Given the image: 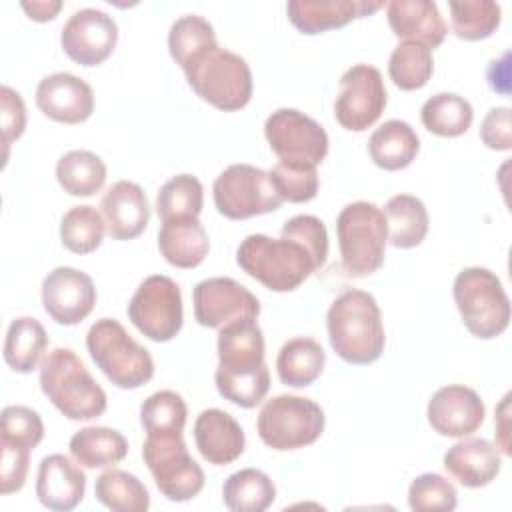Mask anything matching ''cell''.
<instances>
[{"instance_id":"1","label":"cell","mask_w":512,"mask_h":512,"mask_svg":"<svg viewBox=\"0 0 512 512\" xmlns=\"http://www.w3.org/2000/svg\"><path fill=\"white\" fill-rule=\"evenodd\" d=\"M222 398L240 406H258L270 388L264 362V334L256 320H238L218 332V368L214 374Z\"/></svg>"},{"instance_id":"2","label":"cell","mask_w":512,"mask_h":512,"mask_svg":"<svg viewBox=\"0 0 512 512\" xmlns=\"http://www.w3.org/2000/svg\"><path fill=\"white\" fill-rule=\"evenodd\" d=\"M330 346L348 364L376 362L386 344L380 308L372 294L346 290L330 304L326 314Z\"/></svg>"},{"instance_id":"3","label":"cell","mask_w":512,"mask_h":512,"mask_svg":"<svg viewBox=\"0 0 512 512\" xmlns=\"http://www.w3.org/2000/svg\"><path fill=\"white\" fill-rule=\"evenodd\" d=\"M40 388L68 420H92L106 410V392L72 348H54L40 362Z\"/></svg>"},{"instance_id":"4","label":"cell","mask_w":512,"mask_h":512,"mask_svg":"<svg viewBox=\"0 0 512 512\" xmlns=\"http://www.w3.org/2000/svg\"><path fill=\"white\" fill-rule=\"evenodd\" d=\"M236 262L250 278L272 292H292L316 272L310 252L300 242L286 236H246L236 250Z\"/></svg>"},{"instance_id":"5","label":"cell","mask_w":512,"mask_h":512,"mask_svg":"<svg viewBox=\"0 0 512 512\" xmlns=\"http://www.w3.org/2000/svg\"><path fill=\"white\" fill-rule=\"evenodd\" d=\"M182 70L192 90L218 110H240L252 98L254 86L248 62L218 44L194 56Z\"/></svg>"},{"instance_id":"6","label":"cell","mask_w":512,"mask_h":512,"mask_svg":"<svg viewBox=\"0 0 512 512\" xmlns=\"http://www.w3.org/2000/svg\"><path fill=\"white\" fill-rule=\"evenodd\" d=\"M342 270L352 278L374 274L384 262L388 224L382 208L358 200L344 206L336 218Z\"/></svg>"},{"instance_id":"7","label":"cell","mask_w":512,"mask_h":512,"mask_svg":"<svg viewBox=\"0 0 512 512\" xmlns=\"http://www.w3.org/2000/svg\"><path fill=\"white\" fill-rule=\"evenodd\" d=\"M86 348L94 364L118 388L134 390L154 376L150 352L114 318H100L90 326Z\"/></svg>"},{"instance_id":"8","label":"cell","mask_w":512,"mask_h":512,"mask_svg":"<svg viewBox=\"0 0 512 512\" xmlns=\"http://www.w3.org/2000/svg\"><path fill=\"white\" fill-rule=\"evenodd\" d=\"M454 302L464 326L476 338L500 336L510 324V298L500 278L480 266H470L454 278Z\"/></svg>"},{"instance_id":"9","label":"cell","mask_w":512,"mask_h":512,"mask_svg":"<svg viewBox=\"0 0 512 512\" xmlns=\"http://www.w3.org/2000/svg\"><path fill=\"white\" fill-rule=\"evenodd\" d=\"M258 436L272 450L286 452L314 444L324 432L320 404L296 394H278L258 414Z\"/></svg>"},{"instance_id":"10","label":"cell","mask_w":512,"mask_h":512,"mask_svg":"<svg viewBox=\"0 0 512 512\" xmlns=\"http://www.w3.org/2000/svg\"><path fill=\"white\" fill-rule=\"evenodd\" d=\"M142 458L158 486L172 502H186L204 488V470L190 456L182 434L146 436Z\"/></svg>"},{"instance_id":"11","label":"cell","mask_w":512,"mask_h":512,"mask_svg":"<svg viewBox=\"0 0 512 512\" xmlns=\"http://www.w3.org/2000/svg\"><path fill=\"white\" fill-rule=\"evenodd\" d=\"M214 206L230 220L268 214L284 202L270 182L268 172L252 164H232L218 174L212 186Z\"/></svg>"},{"instance_id":"12","label":"cell","mask_w":512,"mask_h":512,"mask_svg":"<svg viewBox=\"0 0 512 512\" xmlns=\"http://www.w3.org/2000/svg\"><path fill=\"white\" fill-rule=\"evenodd\" d=\"M126 312L146 338L168 342L180 332L184 322L180 286L164 274H152L140 282Z\"/></svg>"},{"instance_id":"13","label":"cell","mask_w":512,"mask_h":512,"mask_svg":"<svg viewBox=\"0 0 512 512\" xmlns=\"http://www.w3.org/2000/svg\"><path fill=\"white\" fill-rule=\"evenodd\" d=\"M264 136L278 162L316 168L328 154V134L310 116L294 108H278L266 118Z\"/></svg>"},{"instance_id":"14","label":"cell","mask_w":512,"mask_h":512,"mask_svg":"<svg viewBox=\"0 0 512 512\" xmlns=\"http://www.w3.org/2000/svg\"><path fill=\"white\" fill-rule=\"evenodd\" d=\"M386 102L388 94L380 70L370 64H354L340 78L334 116L342 128L362 132L382 116Z\"/></svg>"},{"instance_id":"15","label":"cell","mask_w":512,"mask_h":512,"mask_svg":"<svg viewBox=\"0 0 512 512\" xmlns=\"http://www.w3.org/2000/svg\"><path fill=\"white\" fill-rule=\"evenodd\" d=\"M194 318L206 328H224L238 320H256L260 314L258 298L240 282L226 276L206 278L192 290Z\"/></svg>"},{"instance_id":"16","label":"cell","mask_w":512,"mask_h":512,"mask_svg":"<svg viewBox=\"0 0 512 512\" xmlns=\"http://www.w3.org/2000/svg\"><path fill=\"white\" fill-rule=\"evenodd\" d=\"M116 42V20L98 8L76 10L60 32L62 50L80 66L102 64L114 52Z\"/></svg>"},{"instance_id":"17","label":"cell","mask_w":512,"mask_h":512,"mask_svg":"<svg viewBox=\"0 0 512 512\" xmlns=\"http://www.w3.org/2000/svg\"><path fill=\"white\" fill-rule=\"evenodd\" d=\"M42 304L56 324L74 326L92 312L96 286L86 272L58 266L42 280Z\"/></svg>"},{"instance_id":"18","label":"cell","mask_w":512,"mask_h":512,"mask_svg":"<svg viewBox=\"0 0 512 512\" xmlns=\"http://www.w3.org/2000/svg\"><path fill=\"white\" fill-rule=\"evenodd\" d=\"M426 416L440 436L464 438L480 428L486 416V406L476 390L464 384H448L432 394Z\"/></svg>"},{"instance_id":"19","label":"cell","mask_w":512,"mask_h":512,"mask_svg":"<svg viewBox=\"0 0 512 512\" xmlns=\"http://www.w3.org/2000/svg\"><path fill=\"white\" fill-rule=\"evenodd\" d=\"M36 106L56 122L80 124L94 112V92L82 78L70 72H54L38 82Z\"/></svg>"},{"instance_id":"20","label":"cell","mask_w":512,"mask_h":512,"mask_svg":"<svg viewBox=\"0 0 512 512\" xmlns=\"http://www.w3.org/2000/svg\"><path fill=\"white\" fill-rule=\"evenodd\" d=\"M86 492V474L64 454L40 460L36 474V496L48 510L68 512L76 508Z\"/></svg>"},{"instance_id":"21","label":"cell","mask_w":512,"mask_h":512,"mask_svg":"<svg viewBox=\"0 0 512 512\" xmlns=\"http://www.w3.org/2000/svg\"><path fill=\"white\" fill-rule=\"evenodd\" d=\"M106 230L114 240H132L144 232L150 220V204L144 190L130 180L112 184L100 200Z\"/></svg>"},{"instance_id":"22","label":"cell","mask_w":512,"mask_h":512,"mask_svg":"<svg viewBox=\"0 0 512 512\" xmlns=\"http://www.w3.org/2000/svg\"><path fill=\"white\" fill-rule=\"evenodd\" d=\"M194 442L200 456L216 466H226L238 460L246 446L242 426L232 414L220 408L202 410L194 422Z\"/></svg>"},{"instance_id":"23","label":"cell","mask_w":512,"mask_h":512,"mask_svg":"<svg viewBox=\"0 0 512 512\" xmlns=\"http://www.w3.org/2000/svg\"><path fill=\"white\" fill-rule=\"evenodd\" d=\"M378 8H382L378 0H292L286 4L288 20L304 34L340 28Z\"/></svg>"},{"instance_id":"24","label":"cell","mask_w":512,"mask_h":512,"mask_svg":"<svg viewBox=\"0 0 512 512\" xmlns=\"http://www.w3.org/2000/svg\"><path fill=\"white\" fill-rule=\"evenodd\" d=\"M392 32L402 40L428 46H440L446 36V22L432 0H392L386 6Z\"/></svg>"},{"instance_id":"25","label":"cell","mask_w":512,"mask_h":512,"mask_svg":"<svg viewBox=\"0 0 512 512\" xmlns=\"http://www.w3.org/2000/svg\"><path fill=\"white\" fill-rule=\"evenodd\" d=\"M500 452L484 438H464L444 454V468L466 488L490 484L500 472Z\"/></svg>"},{"instance_id":"26","label":"cell","mask_w":512,"mask_h":512,"mask_svg":"<svg viewBox=\"0 0 512 512\" xmlns=\"http://www.w3.org/2000/svg\"><path fill=\"white\" fill-rule=\"evenodd\" d=\"M158 248L164 260L176 268H196L208 256V234L198 218H170L158 232Z\"/></svg>"},{"instance_id":"27","label":"cell","mask_w":512,"mask_h":512,"mask_svg":"<svg viewBox=\"0 0 512 512\" xmlns=\"http://www.w3.org/2000/svg\"><path fill=\"white\" fill-rule=\"evenodd\" d=\"M418 150L420 140L414 128L408 122L396 118L380 124L368 140V154L372 162L390 172L410 166Z\"/></svg>"},{"instance_id":"28","label":"cell","mask_w":512,"mask_h":512,"mask_svg":"<svg viewBox=\"0 0 512 512\" xmlns=\"http://www.w3.org/2000/svg\"><path fill=\"white\" fill-rule=\"evenodd\" d=\"M72 458L84 468H108L128 454V440L108 426H86L68 442Z\"/></svg>"},{"instance_id":"29","label":"cell","mask_w":512,"mask_h":512,"mask_svg":"<svg viewBox=\"0 0 512 512\" xmlns=\"http://www.w3.org/2000/svg\"><path fill=\"white\" fill-rule=\"evenodd\" d=\"M324 362V348L314 338L296 336L282 344L276 356V372L282 384L304 388L322 374Z\"/></svg>"},{"instance_id":"30","label":"cell","mask_w":512,"mask_h":512,"mask_svg":"<svg viewBox=\"0 0 512 512\" xmlns=\"http://www.w3.org/2000/svg\"><path fill=\"white\" fill-rule=\"evenodd\" d=\"M388 224V240L394 248H414L428 234V210L424 202L412 194H396L384 206Z\"/></svg>"},{"instance_id":"31","label":"cell","mask_w":512,"mask_h":512,"mask_svg":"<svg viewBox=\"0 0 512 512\" xmlns=\"http://www.w3.org/2000/svg\"><path fill=\"white\" fill-rule=\"evenodd\" d=\"M48 346L44 326L30 316H18L10 322L4 340V360L20 374L32 372Z\"/></svg>"},{"instance_id":"32","label":"cell","mask_w":512,"mask_h":512,"mask_svg":"<svg viewBox=\"0 0 512 512\" xmlns=\"http://www.w3.org/2000/svg\"><path fill=\"white\" fill-rule=\"evenodd\" d=\"M222 500L232 512H264L276 500V486L262 470L242 468L224 480Z\"/></svg>"},{"instance_id":"33","label":"cell","mask_w":512,"mask_h":512,"mask_svg":"<svg viewBox=\"0 0 512 512\" xmlns=\"http://www.w3.org/2000/svg\"><path fill=\"white\" fill-rule=\"evenodd\" d=\"M56 180L70 196H92L106 182V164L90 150H70L56 164Z\"/></svg>"},{"instance_id":"34","label":"cell","mask_w":512,"mask_h":512,"mask_svg":"<svg viewBox=\"0 0 512 512\" xmlns=\"http://www.w3.org/2000/svg\"><path fill=\"white\" fill-rule=\"evenodd\" d=\"M420 120L428 132L454 138L470 128L474 110L466 98L454 92H438L422 104Z\"/></svg>"},{"instance_id":"35","label":"cell","mask_w":512,"mask_h":512,"mask_svg":"<svg viewBox=\"0 0 512 512\" xmlns=\"http://www.w3.org/2000/svg\"><path fill=\"white\" fill-rule=\"evenodd\" d=\"M94 496L114 512H146L150 494L146 486L130 472L110 468L96 478Z\"/></svg>"},{"instance_id":"36","label":"cell","mask_w":512,"mask_h":512,"mask_svg":"<svg viewBox=\"0 0 512 512\" xmlns=\"http://www.w3.org/2000/svg\"><path fill=\"white\" fill-rule=\"evenodd\" d=\"M434 72L432 50L420 42H400L388 58L390 80L400 90H418L426 86Z\"/></svg>"},{"instance_id":"37","label":"cell","mask_w":512,"mask_h":512,"mask_svg":"<svg viewBox=\"0 0 512 512\" xmlns=\"http://www.w3.org/2000/svg\"><path fill=\"white\" fill-rule=\"evenodd\" d=\"M202 204L204 188L200 180L192 174L172 176L160 186L156 194V212L162 222L184 216L198 218V214L202 212Z\"/></svg>"},{"instance_id":"38","label":"cell","mask_w":512,"mask_h":512,"mask_svg":"<svg viewBox=\"0 0 512 512\" xmlns=\"http://www.w3.org/2000/svg\"><path fill=\"white\" fill-rule=\"evenodd\" d=\"M104 216L88 204L72 206L60 220V240L74 254L94 252L104 238Z\"/></svg>"},{"instance_id":"39","label":"cell","mask_w":512,"mask_h":512,"mask_svg":"<svg viewBox=\"0 0 512 512\" xmlns=\"http://www.w3.org/2000/svg\"><path fill=\"white\" fill-rule=\"evenodd\" d=\"M216 44V32L212 24L198 14H186L176 18L168 32V50L180 68H184L194 56Z\"/></svg>"},{"instance_id":"40","label":"cell","mask_w":512,"mask_h":512,"mask_svg":"<svg viewBox=\"0 0 512 512\" xmlns=\"http://www.w3.org/2000/svg\"><path fill=\"white\" fill-rule=\"evenodd\" d=\"M186 416L188 408L184 398L172 390H158L140 406V422L146 436L182 434Z\"/></svg>"},{"instance_id":"41","label":"cell","mask_w":512,"mask_h":512,"mask_svg":"<svg viewBox=\"0 0 512 512\" xmlns=\"http://www.w3.org/2000/svg\"><path fill=\"white\" fill-rule=\"evenodd\" d=\"M452 14V30L462 40L488 38L500 24V4L492 0H462L448 4Z\"/></svg>"},{"instance_id":"42","label":"cell","mask_w":512,"mask_h":512,"mask_svg":"<svg viewBox=\"0 0 512 512\" xmlns=\"http://www.w3.org/2000/svg\"><path fill=\"white\" fill-rule=\"evenodd\" d=\"M456 504V486L436 472L416 476L408 488V506L416 512H450Z\"/></svg>"},{"instance_id":"43","label":"cell","mask_w":512,"mask_h":512,"mask_svg":"<svg viewBox=\"0 0 512 512\" xmlns=\"http://www.w3.org/2000/svg\"><path fill=\"white\" fill-rule=\"evenodd\" d=\"M42 438H44V422L36 410L20 404L2 408L0 442L32 450L42 442Z\"/></svg>"},{"instance_id":"44","label":"cell","mask_w":512,"mask_h":512,"mask_svg":"<svg viewBox=\"0 0 512 512\" xmlns=\"http://www.w3.org/2000/svg\"><path fill=\"white\" fill-rule=\"evenodd\" d=\"M268 176L282 200L302 204V202H310L318 194L316 168L278 162L276 166H272Z\"/></svg>"},{"instance_id":"45","label":"cell","mask_w":512,"mask_h":512,"mask_svg":"<svg viewBox=\"0 0 512 512\" xmlns=\"http://www.w3.org/2000/svg\"><path fill=\"white\" fill-rule=\"evenodd\" d=\"M280 236L292 238L300 242L312 256L316 270H320L326 264L328 256V232L320 218L312 214H298L284 222Z\"/></svg>"},{"instance_id":"46","label":"cell","mask_w":512,"mask_h":512,"mask_svg":"<svg viewBox=\"0 0 512 512\" xmlns=\"http://www.w3.org/2000/svg\"><path fill=\"white\" fill-rule=\"evenodd\" d=\"M0 126H2V146H4V162L8 158V146L12 140L20 138L26 128V106L22 96L10 88H0Z\"/></svg>"},{"instance_id":"47","label":"cell","mask_w":512,"mask_h":512,"mask_svg":"<svg viewBox=\"0 0 512 512\" xmlns=\"http://www.w3.org/2000/svg\"><path fill=\"white\" fill-rule=\"evenodd\" d=\"M2 444V472H0V492L12 494L22 490L30 464V448Z\"/></svg>"},{"instance_id":"48","label":"cell","mask_w":512,"mask_h":512,"mask_svg":"<svg viewBox=\"0 0 512 512\" xmlns=\"http://www.w3.org/2000/svg\"><path fill=\"white\" fill-rule=\"evenodd\" d=\"M480 138L492 150H510L512 122L508 106H496L488 110L480 126Z\"/></svg>"},{"instance_id":"49","label":"cell","mask_w":512,"mask_h":512,"mask_svg":"<svg viewBox=\"0 0 512 512\" xmlns=\"http://www.w3.org/2000/svg\"><path fill=\"white\" fill-rule=\"evenodd\" d=\"M22 10L36 22H46L56 18V14L62 8L60 0H32V2H20Z\"/></svg>"},{"instance_id":"50","label":"cell","mask_w":512,"mask_h":512,"mask_svg":"<svg viewBox=\"0 0 512 512\" xmlns=\"http://www.w3.org/2000/svg\"><path fill=\"white\" fill-rule=\"evenodd\" d=\"M508 400H510V394H506L496 410V432H498V440H500V448L506 456H510V444H508Z\"/></svg>"}]
</instances>
